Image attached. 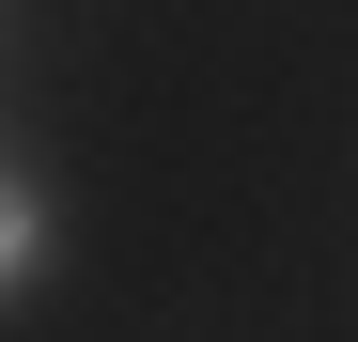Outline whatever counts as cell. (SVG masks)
<instances>
[{"label":"cell","instance_id":"cell-1","mask_svg":"<svg viewBox=\"0 0 358 342\" xmlns=\"http://www.w3.org/2000/svg\"><path fill=\"white\" fill-rule=\"evenodd\" d=\"M16 265H31V202L0 187V296H16Z\"/></svg>","mask_w":358,"mask_h":342}]
</instances>
